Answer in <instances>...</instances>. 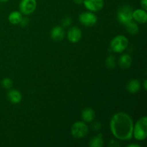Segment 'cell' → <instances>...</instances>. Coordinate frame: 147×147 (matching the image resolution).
<instances>
[{
    "instance_id": "obj_21",
    "label": "cell",
    "mask_w": 147,
    "mask_h": 147,
    "mask_svg": "<svg viewBox=\"0 0 147 147\" xmlns=\"http://www.w3.org/2000/svg\"><path fill=\"white\" fill-rule=\"evenodd\" d=\"M71 23H72L71 18L69 17H65L63 20H62L61 24L64 27H69L70 24H71Z\"/></svg>"
},
{
    "instance_id": "obj_9",
    "label": "cell",
    "mask_w": 147,
    "mask_h": 147,
    "mask_svg": "<svg viewBox=\"0 0 147 147\" xmlns=\"http://www.w3.org/2000/svg\"><path fill=\"white\" fill-rule=\"evenodd\" d=\"M82 37V32L77 27H72L67 32V39L72 43H76L80 40Z\"/></svg>"
},
{
    "instance_id": "obj_24",
    "label": "cell",
    "mask_w": 147,
    "mask_h": 147,
    "mask_svg": "<svg viewBox=\"0 0 147 147\" xmlns=\"http://www.w3.org/2000/svg\"><path fill=\"white\" fill-rule=\"evenodd\" d=\"M141 5L143 9L146 10L147 9V0H141Z\"/></svg>"
},
{
    "instance_id": "obj_20",
    "label": "cell",
    "mask_w": 147,
    "mask_h": 147,
    "mask_svg": "<svg viewBox=\"0 0 147 147\" xmlns=\"http://www.w3.org/2000/svg\"><path fill=\"white\" fill-rule=\"evenodd\" d=\"M1 84H2L3 87L6 89H10L13 86V82L12 80H11L9 78H5L2 80V82H1Z\"/></svg>"
},
{
    "instance_id": "obj_23",
    "label": "cell",
    "mask_w": 147,
    "mask_h": 147,
    "mask_svg": "<svg viewBox=\"0 0 147 147\" xmlns=\"http://www.w3.org/2000/svg\"><path fill=\"white\" fill-rule=\"evenodd\" d=\"M100 128H101V125L99 122H96V123H93V129L94 131H98Z\"/></svg>"
},
{
    "instance_id": "obj_5",
    "label": "cell",
    "mask_w": 147,
    "mask_h": 147,
    "mask_svg": "<svg viewBox=\"0 0 147 147\" xmlns=\"http://www.w3.org/2000/svg\"><path fill=\"white\" fill-rule=\"evenodd\" d=\"M88 133V127L83 121H77L71 128V134L76 139L85 137Z\"/></svg>"
},
{
    "instance_id": "obj_6",
    "label": "cell",
    "mask_w": 147,
    "mask_h": 147,
    "mask_svg": "<svg viewBox=\"0 0 147 147\" xmlns=\"http://www.w3.org/2000/svg\"><path fill=\"white\" fill-rule=\"evenodd\" d=\"M79 20L83 25L86 27H92L96 24L98 18L92 11H84L79 15Z\"/></svg>"
},
{
    "instance_id": "obj_25",
    "label": "cell",
    "mask_w": 147,
    "mask_h": 147,
    "mask_svg": "<svg viewBox=\"0 0 147 147\" xmlns=\"http://www.w3.org/2000/svg\"><path fill=\"white\" fill-rule=\"evenodd\" d=\"M109 146H119V144L116 141L111 140L109 144Z\"/></svg>"
},
{
    "instance_id": "obj_13",
    "label": "cell",
    "mask_w": 147,
    "mask_h": 147,
    "mask_svg": "<svg viewBox=\"0 0 147 147\" xmlns=\"http://www.w3.org/2000/svg\"><path fill=\"white\" fill-rule=\"evenodd\" d=\"M141 88V83L137 79H132L128 82L126 85V89L128 92L131 93H136L139 91Z\"/></svg>"
},
{
    "instance_id": "obj_27",
    "label": "cell",
    "mask_w": 147,
    "mask_h": 147,
    "mask_svg": "<svg viewBox=\"0 0 147 147\" xmlns=\"http://www.w3.org/2000/svg\"><path fill=\"white\" fill-rule=\"evenodd\" d=\"M146 83H147V81L146 80H144V83H143V86H144V90H146V88H147V86H146Z\"/></svg>"
},
{
    "instance_id": "obj_17",
    "label": "cell",
    "mask_w": 147,
    "mask_h": 147,
    "mask_svg": "<svg viewBox=\"0 0 147 147\" xmlns=\"http://www.w3.org/2000/svg\"><path fill=\"white\" fill-rule=\"evenodd\" d=\"M103 139L102 134H99L96 136L93 137L89 143L90 147H101L103 146Z\"/></svg>"
},
{
    "instance_id": "obj_2",
    "label": "cell",
    "mask_w": 147,
    "mask_h": 147,
    "mask_svg": "<svg viewBox=\"0 0 147 147\" xmlns=\"http://www.w3.org/2000/svg\"><path fill=\"white\" fill-rule=\"evenodd\" d=\"M133 136L136 140L143 141L147 136V118L143 116L140 118L134 126Z\"/></svg>"
},
{
    "instance_id": "obj_16",
    "label": "cell",
    "mask_w": 147,
    "mask_h": 147,
    "mask_svg": "<svg viewBox=\"0 0 147 147\" xmlns=\"http://www.w3.org/2000/svg\"><path fill=\"white\" fill-rule=\"evenodd\" d=\"M22 18V15L20 11H12L9 14L8 17V20L10 23L12 24H20V21H21Z\"/></svg>"
},
{
    "instance_id": "obj_29",
    "label": "cell",
    "mask_w": 147,
    "mask_h": 147,
    "mask_svg": "<svg viewBox=\"0 0 147 147\" xmlns=\"http://www.w3.org/2000/svg\"><path fill=\"white\" fill-rule=\"evenodd\" d=\"M8 1H9V0H0L1 2H7Z\"/></svg>"
},
{
    "instance_id": "obj_7",
    "label": "cell",
    "mask_w": 147,
    "mask_h": 147,
    "mask_svg": "<svg viewBox=\"0 0 147 147\" xmlns=\"http://www.w3.org/2000/svg\"><path fill=\"white\" fill-rule=\"evenodd\" d=\"M37 7L36 0H22L19 5L20 12L25 15L32 14L34 12Z\"/></svg>"
},
{
    "instance_id": "obj_10",
    "label": "cell",
    "mask_w": 147,
    "mask_h": 147,
    "mask_svg": "<svg viewBox=\"0 0 147 147\" xmlns=\"http://www.w3.org/2000/svg\"><path fill=\"white\" fill-rule=\"evenodd\" d=\"M132 17H133V20L141 24H145L146 22L147 14L146 10L142 9H136L135 11H133Z\"/></svg>"
},
{
    "instance_id": "obj_28",
    "label": "cell",
    "mask_w": 147,
    "mask_h": 147,
    "mask_svg": "<svg viewBox=\"0 0 147 147\" xmlns=\"http://www.w3.org/2000/svg\"><path fill=\"white\" fill-rule=\"evenodd\" d=\"M129 147H140V146L138 144H130L128 146Z\"/></svg>"
},
{
    "instance_id": "obj_4",
    "label": "cell",
    "mask_w": 147,
    "mask_h": 147,
    "mask_svg": "<svg viewBox=\"0 0 147 147\" xmlns=\"http://www.w3.org/2000/svg\"><path fill=\"white\" fill-rule=\"evenodd\" d=\"M133 9L130 5H123L118 10L117 19L119 22L126 25L128 22L133 20Z\"/></svg>"
},
{
    "instance_id": "obj_1",
    "label": "cell",
    "mask_w": 147,
    "mask_h": 147,
    "mask_svg": "<svg viewBox=\"0 0 147 147\" xmlns=\"http://www.w3.org/2000/svg\"><path fill=\"white\" fill-rule=\"evenodd\" d=\"M111 133L119 140H129L133 136L134 123L129 115L124 112L116 113L110 123Z\"/></svg>"
},
{
    "instance_id": "obj_18",
    "label": "cell",
    "mask_w": 147,
    "mask_h": 147,
    "mask_svg": "<svg viewBox=\"0 0 147 147\" xmlns=\"http://www.w3.org/2000/svg\"><path fill=\"white\" fill-rule=\"evenodd\" d=\"M126 26L128 32L130 33L131 34H136L139 32V26L133 20L128 22Z\"/></svg>"
},
{
    "instance_id": "obj_19",
    "label": "cell",
    "mask_w": 147,
    "mask_h": 147,
    "mask_svg": "<svg viewBox=\"0 0 147 147\" xmlns=\"http://www.w3.org/2000/svg\"><path fill=\"white\" fill-rule=\"evenodd\" d=\"M116 60L115 56L110 55L107 57L106 60V65L108 68L109 69H113L116 67Z\"/></svg>"
},
{
    "instance_id": "obj_22",
    "label": "cell",
    "mask_w": 147,
    "mask_h": 147,
    "mask_svg": "<svg viewBox=\"0 0 147 147\" xmlns=\"http://www.w3.org/2000/svg\"><path fill=\"white\" fill-rule=\"evenodd\" d=\"M20 24L22 27H26V26L29 24V19L27 18V17H22V18Z\"/></svg>"
},
{
    "instance_id": "obj_26",
    "label": "cell",
    "mask_w": 147,
    "mask_h": 147,
    "mask_svg": "<svg viewBox=\"0 0 147 147\" xmlns=\"http://www.w3.org/2000/svg\"><path fill=\"white\" fill-rule=\"evenodd\" d=\"M76 4H81L83 2V0H73Z\"/></svg>"
},
{
    "instance_id": "obj_11",
    "label": "cell",
    "mask_w": 147,
    "mask_h": 147,
    "mask_svg": "<svg viewBox=\"0 0 147 147\" xmlns=\"http://www.w3.org/2000/svg\"><path fill=\"white\" fill-rule=\"evenodd\" d=\"M50 36H51V38L55 41H60L64 38L65 31L62 27L56 26L52 29Z\"/></svg>"
},
{
    "instance_id": "obj_3",
    "label": "cell",
    "mask_w": 147,
    "mask_h": 147,
    "mask_svg": "<svg viewBox=\"0 0 147 147\" xmlns=\"http://www.w3.org/2000/svg\"><path fill=\"white\" fill-rule=\"evenodd\" d=\"M129 45V40L125 36L117 35L111 42V48L113 52L120 53L124 51Z\"/></svg>"
},
{
    "instance_id": "obj_14",
    "label": "cell",
    "mask_w": 147,
    "mask_h": 147,
    "mask_svg": "<svg viewBox=\"0 0 147 147\" xmlns=\"http://www.w3.org/2000/svg\"><path fill=\"white\" fill-rule=\"evenodd\" d=\"M132 58L129 54H123L120 56L119 60V64L121 68L127 69L131 65Z\"/></svg>"
},
{
    "instance_id": "obj_15",
    "label": "cell",
    "mask_w": 147,
    "mask_h": 147,
    "mask_svg": "<svg viewBox=\"0 0 147 147\" xmlns=\"http://www.w3.org/2000/svg\"><path fill=\"white\" fill-rule=\"evenodd\" d=\"M82 119L86 122H91L96 116V113L94 110L91 108H86L82 111Z\"/></svg>"
},
{
    "instance_id": "obj_8",
    "label": "cell",
    "mask_w": 147,
    "mask_h": 147,
    "mask_svg": "<svg viewBox=\"0 0 147 147\" xmlns=\"http://www.w3.org/2000/svg\"><path fill=\"white\" fill-rule=\"evenodd\" d=\"M86 8L90 11H98L103 7V0H83Z\"/></svg>"
},
{
    "instance_id": "obj_12",
    "label": "cell",
    "mask_w": 147,
    "mask_h": 147,
    "mask_svg": "<svg viewBox=\"0 0 147 147\" xmlns=\"http://www.w3.org/2000/svg\"><path fill=\"white\" fill-rule=\"evenodd\" d=\"M7 98L11 103L17 104L22 100V94L18 90L11 89L7 93Z\"/></svg>"
}]
</instances>
